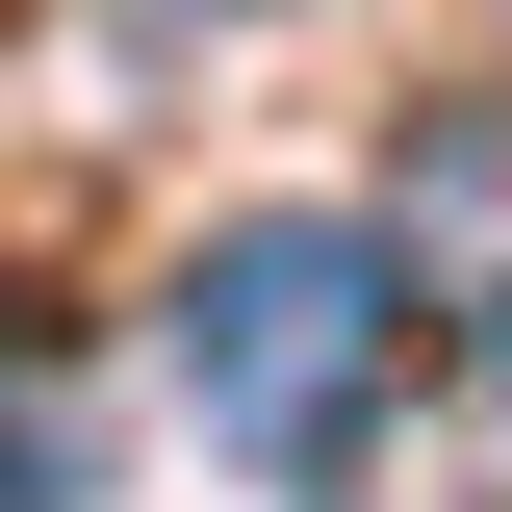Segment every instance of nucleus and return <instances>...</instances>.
<instances>
[{"label":"nucleus","instance_id":"nucleus-1","mask_svg":"<svg viewBox=\"0 0 512 512\" xmlns=\"http://www.w3.org/2000/svg\"><path fill=\"white\" fill-rule=\"evenodd\" d=\"M384 384H410V256H384V231H333V205L205 231V282H180V410L256 461V487H333Z\"/></svg>","mask_w":512,"mask_h":512},{"label":"nucleus","instance_id":"nucleus-2","mask_svg":"<svg viewBox=\"0 0 512 512\" xmlns=\"http://www.w3.org/2000/svg\"><path fill=\"white\" fill-rule=\"evenodd\" d=\"M487 436H512V308H487Z\"/></svg>","mask_w":512,"mask_h":512},{"label":"nucleus","instance_id":"nucleus-3","mask_svg":"<svg viewBox=\"0 0 512 512\" xmlns=\"http://www.w3.org/2000/svg\"><path fill=\"white\" fill-rule=\"evenodd\" d=\"M180 26H205V0H180Z\"/></svg>","mask_w":512,"mask_h":512}]
</instances>
